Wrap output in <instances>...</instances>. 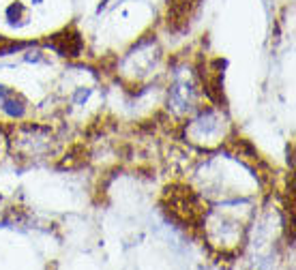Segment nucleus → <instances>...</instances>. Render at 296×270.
Instances as JSON below:
<instances>
[{"instance_id": "f03ea898", "label": "nucleus", "mask_w": 296, "mask_h": 270, "mask_svg": "<svg viewBox=\"0 0 296 270\" xmlns=\"http://www.w3.org/2000/svg\"><path fill=\"white\" fill-rule=\"evenodd\" d=\"M183 206H185L183 202H176V200L172 202V208H183ZM187 206H191V204H187ZM191 219H193V208L187 210V221H191Z\"/></svg>"}, {"instance_id": "f257e3e1", "label": "nucleus", "mask_w": 296, "mask_h": 270, "mask_svg": "<svg viewBox=\"0 0 296 270\" xmlns=\"http://www.w3.org/2000/svg\"><path fill=\"white\" fill-rule=\"evenodd\" d=\"M52 47L56 52H60L62 56H77V52L82 49V41H79V34L77 32H60V34H54L52 39Z\"/></svg>"}]
</instances>
